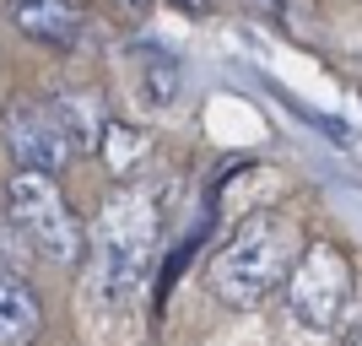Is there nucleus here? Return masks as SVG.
Here are the masks:
<instances>
[{
    "label": "nucleus",
    "mask_w": 362,
    "mask_h": 346,
    "mask_svg": "<svg viewBox=\"0 0 362 346\" xmlns=\"http://www.w3.org/2000/svg\"><path fill=\"white\" fill-rule=\"evenodd\" d=\"M298 233L287 227V217L276 211H259V217H243L227 243L211 255V292L227 308H259L276 287H287L292 265H298Z\"/></svg>",
    "instance_id": "nucleus-1"
},
{
    "label": "nucleus",
    "mask_w": 362,
    "mask_h": 346,
    "mask_svg": "<svg viewBox=\"0 0 362 346\" xmlns=\"http://www.w3.org/2000/svg\"><path fill=\"white\" fill-rule=\"evenodd\" d=\"M92 249H98V282L108 298H130L157 255V206L146 190H114L98 206L92 227Z\"/></svg>",
    "instance_id": "nucleus-2"
},
{
    "label": "nucleus",
    "mask_w": 362,
    "mask_h": 346,
    "mask_svg": "<svg viewBox=\"0 0 362 346\" xmlns=\"http://www.w3.org/2000/svg\"><path fill=\"white\" fill-rule=\"evenodd\" d=\"M6 217L22 238L38 249V255L60 260V265H76L81 249H87V233L76 222L71 200H65L60 179H44V173H11L6 184Z\"/></svg>",
    "instance_id": "nucleus-3"
},
{
    "label": "nucleus",
    "mask_w": 362,
    "mask_h": 346,
    "mask_svg": "<svg viewBox=\"0 0 362 346\" xmlns=\"http://www.w3.org/2000/svg\"><path fill=\"white\" fill-rule=\"evenodd\" d=\"M351 308V265L335 243H308L287 276V314L303 330H335Z\"/></svg>",
    "instance_id": "nucleus-4"
},
{
    "label": "nucleus",
    "mask_w": 362,
    "mask_h": 346,
    "mask_svg": "<svg viewBox=\"0 0 362 346\" xmlns=\"http://www.w3.org/2000/svg\"><path fill=\"white\" fill-rule=\"evenodd\" d=\"M0 136H6V151L22 173H44V179H60L65 163L76 151L65 141L60 120L49 114L44 98H6L0 103Z\"/></svg>",
    "instance_id": "nucleus-5"
},
{
    "label": "nucleus",
    "mask_w": 362,
    "mask_h": 346,
    "mask_svg": "<svg viewBox=\"0 0 362 346\" xmlns=\"http://www.w3.org/2000/svg\"><path fill=\"white\" fill-rule=\"evenodd\" d=\"M44 103H49V114L60 120V130H65L76 157H92V151L108 146L114 125H108V108H103V92L98 87H87V81H54Z\"/></svg>",
    "instance_id": "nucleus-6"
},
{
    "label": "nucleus",
    "mask_w": 362,
    "mask_h": 346,
    "mask_svg": "<svg viewBox=\"0 0 362 346\" xmlns=\"http://www.w3.org/2000/svg\"><path fill=\"white\" fill-rule=\"evenodd\" d=\"M11 28L38 49H71L81 38V0H6Z\"/></svg>",
    "instance_id": "nucleus-7"
},
{
    "label": "nucleus",
    "mask_w": 362,
    "mask_h": 346,
    "mask_svg": "<svg viewBox=\"0 0 362 346\" xmlns=\"http://www.w3.org/2000/svg\"><path fill=\"white\" fill-rule=\"evenodd\" d=\"M44 335V303L22 276L0 271V346H33Z\"/></svg>",
    "instance_id": "nucleus-8"
},
{
    "label": "nucleus",
    "mask_w": 362,
    "mask_h": 346,
    "mask_svg": "<svg viewBox=\"0 0 362 346\" xmlns=\"http://www.w3.org/2000/svg\"><path fill=\"white\" fill-rule=\"evenodd\" d=\"M114 6H119V11H124V16H146V11H151V6H157V0H114Z\"/></svg>",
    "instance_id": "nucleus-9"
},
{
    "label": "nucleus",
    "mask_w": 362,
    "mask_h": 346,
    "mask_svg": "<svg viewBox=\"0 0 362 346\" xmlns=\"http://www.w3.org/2000/svg\"><path fill=\"white\" fill-rule=\"evenodd\" d=\"M168 6H179V11H189V16H206V11H211V0H168Z\"/></svg>",
    "instance_id": "nucleus-10"
},
{
    "label": "nucleus",
    "mask_w": 362,
    "mask_h": 346,
    "mask_svg": "<svg viewBox=\"0 0 362 346\" xmlns=\"http://www.w3.org/2000/svg\"><path fill=\"white\" fill-rule=\"evenodd\" d=\"M255 6H265V11H276V6H281V0H255Z\"/></svg>",
    "instance_id": "nucleus-11"
},
{
    "label": "nucleus",
    "mask_w": 362,
    "mask_h": 346,
    "mask_svg": "<svg viewBox=\"0 0 362 346\" xmlns=\"http://www.w3.org/2000/svg\"><path fill=\"white\" fill-rule=\"evenodd\" d=\"M346 346H362V325H357V335H351V341H346Z\"/></svg>",
    "instance_id": "nucleus-12"
}]
</instances>
